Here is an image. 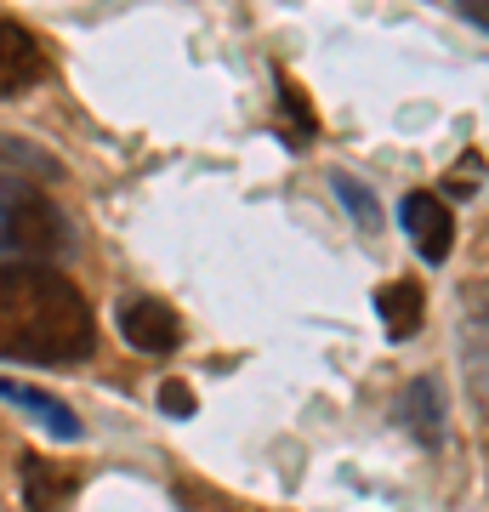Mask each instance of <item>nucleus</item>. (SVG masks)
<instances>
[{
	"instance_id": "obj_3",
	"label": "nucleus",
	"mask_w": 489,
	"mask_h": 512,
	"mask_svg": "<svg viewBox=\"0 0 489 512\" xmlns=\"http://www.w3.org/2000/svg\"><path fill=\"white\" fill-rule=\"evenodd\" d=\"M114 325H120V336H126V348L148 353V359H165V353L182 348V319L171 313V302H154V296L120 302Z\"/></svg>"
},
{
	"instance_id": "obj_9",
	"label": "nucleus",
	"mask_w": 489,
	"mask_h": 512,
	"mask_svg": "<svg viewBox=\"0 0 489 512\" xmlns=\"http://www.w3.org/2000/svg\"><path fill=\"white\" fill-rule=\"evenodd\" d=\"M399 421L416 433L421 444H444V399H438V387L433 382H410L404 387V399H399Z\"/></svg>"
},
{
	"instance_id": "obj_11",
	"label": "nucleus",
	"mask_w": 489,
	"mask_h": 512,
	"mask_svg": "<svg viewBox=\"0 0 489 512\" xmlns=\"http://www.w3.org/2000/svg\"><path fill=\"white\" fill-rule=\"evenodd\" d=\"M330 188H336V200L347 205V217L359 222V228H376V222H381L376 194H370V188H364L359 177H347V171H336V177H330Z\"/></svg>"
},
{
	"instance_id": "obj_7",
	"label": "nucleus",
	"mask_w": 489,
	"mask_h": 512,
	"mask_svg": "<svg viewBox=\"0 0 489 512\" xmlns=\"http://www.w3.org/2000/svg\"><path fill=\"white\" fill-rule=\"evenodd\" d=\"M0 404H12V410H23V416H35L46 433H57V439H80V416H74L63 399L40 393V387H23V382H12V376H0Z\"/></svg>"
},
{
	"instance_id": "obj_12",
	"label": "nucleus",
	"mask_w": 489,
	"mask_h": 512,
	"mask_svg": "<svg viewBox=\"0 0 489 512\" xmlns=\"http://www.w3.org/2000/svg\"><path fill=\"white\" fill-rule=\"evenodd\" d=\"M160 410L165 416H194V393H188L182 382H165L160 387Z\"/></svg>"
},
{
	"instance_id": "obj_4",
	"label": "nucleus",
	"mask_w": 489,
	"mask_h": 512,
	"mask_svg": "<svg viewBox=\"0 0 489 512\" xmlns=\"http://www.w3.org/2000/svg\"><path fill=\"white\" fill-rule=\"evenodd\" d=\"M399 222L404 234L416 239V251L427 256V262H444L455 245V211L438 194H410V200L399 205Z\"/></svg>"
},
{
	"instance_id": "obj_6",
	"label": "nucleus",
	"mask_w": 489,
	"mask_h": 512,
	"mask_svg": "<svg viewBox=\"0 0 489 512\" xmlns=\"http://www.w3.org/2000/svg\"><path fill=\"white\" fill-rule=\"evenodd\" d=\"M18 473H23V507L29 512H63L74 501V473L69 467H57L52 456H29L18 461Z\"/></svg>"
},
{
	"instance_id": "obj_2",
	"label": "nucleus",
	"mask_w": 489,
	"mask_h": 512,
	"mask_svg": "<svg viewBox=\"0 0 489 512\" xmlns=\"http://www.w3.org/2000/svg\"><path fill=\"white\" fill-rule=\"evenodd\" d=\"M57 239H63L57 205L23 177L0 171V256H46L57 251Z\"/></svg>"
},
{
	"instance_id": "obj_1",
	"label": "nucleus",
	"mask_w": 489,
	"mask_h": 512,
	"mask_svg": "<svg viewBox=\"0 0 489 512\" xmlns=\"http://www.w3.org/2000/svg\"><path fill=\"white\" fill-rule=\"evenodd\" d=\"M91 302L74 279L40 262H0V359L74 365L91 353Z\"/></svg>"
},
{
	"instance_id": "obj_13",
	"label": "nucleus",
	"mask_w": 489,
	"mask_h": 512,
	"mask_svg": "<svg viewBox=\"0 0 489 512\" xmlns=\"http://www.w3.org/2000/svg\"><path fill=\"white\" fill-rule=\"evenodd\" d=\"M461 6H467V12H472V23L484 29V0H461Z\"/></svg>"
},
{
	"instance_id": "obj_5",
	"label": "nucleus",
	"mask_w": 489,
	"mask_h": 512,
	"mask_svg": "<svg viewBox=\"0 0 489 512\" xmlns=\"http://www.w3.org/2000/svg\"><path fill=\"white\" fill-rule=\"evenodd\" d=\"M40 74H46L40 40L18 18H0V97H23Z\"/></svg>"
},
{
	"instance_id": "obj_10",
	"label": "nucleus",
	"mask_w": 489,
	"mask_h": 512,
	"mask_svg": "<svg viewBox=\"0 0 489 512\" xmlns=\"http://www.w3.org/2000/svg\"><path fill=\"white\" fill-rule=\"evenodd\" d=\"M273 74H279V109H285V120H290V137H296V143H313V137H319L313 103L302 97V86H296V80H290L285 69H273Z\"/></svg>"
},
{
	"instance_id": "obj_8",
	"label": "nucleus",
	"mask_w": 489,
	"mask_h": 512,
	"mask_svg": "<svg viewBox=\"0 0 489 512\" xmlns=\"http://www.w3.org/2000/svg\"><path fill=\"white\" fill-rule=\"evenodd\" d=\"M376 319H381V330H387L393 342L416 336L421 319H427V296H421L416 279H393V285H381L376 291Z\"/></svg>"
}]
</instances>
